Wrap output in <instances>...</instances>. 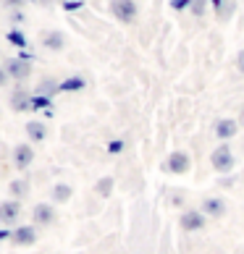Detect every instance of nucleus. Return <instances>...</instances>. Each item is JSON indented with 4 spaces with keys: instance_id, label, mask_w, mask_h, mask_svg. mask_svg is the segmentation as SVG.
<instances>
[{
    "instance_id": "nucleus-1",
    "label": "nucleus",
    "mask_w": 244,
    "mask_h": 254,
    "mask_svg": "<svg viewBox=\"0 0 244 254\" xmlns=\"http://www.w3.org/2000/svg\"><path fill=\"white\" fill-rule=\"evenodd\" d=\"M210 163H213V168H215L218 173H231V171H234V165H237V160H234L231 147L223 142L221 147H215V149H213Z\"/></svg>"
},
{
    "instance_id": "nucleus-2",
    "label": "nucleus",
    "mask_w": 244,
    "mask_h": 254,
    "mask_svg": "<svg viewBox=\"0 0 244 254\" xmlns=\"http://www.w3.org/2000/svg\"><path fill=\"white\" fill-rule=\"evenodd\" d=\"M163 168H165L168 173H173V176H181V173L189 171V155L181 152V149H176V152L168 155V160L163 163Z\"/></svg>"
},
{
    "instance_id": "nucleus-3",
    "label": "nucleus",
    "mask_w": 244,
    "mask_h": 254,
    "mask_svg": "<svg viewBox=\"0 0 244 254\" xmlns=\"http://www.w3.org/2000/svg\"><path fill=\"white\" fill-rule=\"evenodd\" d=\"M110 11H113V16L118 18V21H134V16H137V5H134V0H113L110 3Z\"/></svg>"
},
{
    "instance_id": "nucleus-4",
    "label": "nucleus",
    "mask_w": 244,
    "mask_h": 254,
    "mask_svg": "<svg viewBox=\"0 0 244 254\" xmlns=\"http://www.w3.org/2000/svg\"><path fill=\"white\" fill-rule=\"evenodd\" d=\"M34 163V149L32 144H16L13 147V168H18V171H26Z\"/></svg>"
},
{
    "instance_id": "nucleus-5",
    "label": "nucleus",
    "mask_w": 244,
    "mask_h": 254,
    "mask_svg": "<svg viewBox=\"0 0 244 254\" xmlns=\"http://www.w3.org/2000/svg\"><path fill=\"white\" fill-rule=\"evenodd\" d=\"M18 218H21V202L18 199H8L0 204V223L3 225H13Z\"/></svg>"
},
{
    "instance_id": "nucleus-6",
    "label": "nucleus",
    "mask_w": 244,
    "mask_h": 254,
    "mask_svg": "<svg viewBox=\"0 0 244 254\" xmlns=\"http://www.w3.org/2000/svg\"><path fill=\"white\" fill-rule=\"evenodd\" d=\"M181 228L184 231H189V233H194V231H202L205 228V215H202V210H186V212H181Z\"/></svg>"
},
{
    "instance_id": "nucleus-7",
    "label": "nucleus",
    "mask_w": 244,
    "mask_h": 254,
    "mask_svg": "<svg viewBox=\"0 0 244 254\" xmlns=\"http://www.w3.org/2000/svg\"><path fill=\"white\" fill-rule=\"evenodd\" d=\"M32 220H34V225H50V223H55V207H53V204H48V202L34 204V210H32Z\"/></svg>"
},
{
    "instance_id": "nucleus-8",
    "label": "nucleus",
    "mask_w": 244,
    "mask_h": 254,
    "mask_svg": "<svg viewBox=\"0 0 244 254\" xmlns=\"http://www.w3.org/2000/svg\"><path fill=\"white\" fill-rule=\"evenodd\" d=\"M5 71H8V76H13L16 81H24L26 76L32 73V65L29 61H21V58H11L5 63Z\"/></svg>"
},
{
    "instance_id": "nucleus-9",
    "label": "nucleus",
    "mask_w": 244,
    "mask_h": 254,
    "mask_svg": "<svg viewBox=\"0 0 244 254\" xmlns=\"http://www.w3.org/2000/svg\"><path fill=\"white\" fill-rule=\"evenodd\" d=\"M11 241L16 244V247H29V244H34V241H37L34 225H18V228H13Z\"/></svg>"
},
{
    "instance_id": "nucleus-10",
    "label": "nucleus",
    "mask_w": 244,
    "mask_h": 254,
    "mask_svg": "<svg viewBox=\"0 0 244 254\" xmlns=\"http://www.w3.org/2000/svg\"><path fill=\"white\" fill-rule=\"evenodd\" d=\"M11 108H13V113H26V110H32V95H29V92H26L24 87L13 89V95H11Z\"/></svg>"
},
{
    "instance_id": "nucleus-11",
    "label": "nucleus",
    "mask_w": 244,
    "mask_h": 254,
    "mask_svg": "<svg viewBox=\"0 0 244 254\" xmlns=\"http://www.w3.org/2000/svg\"><path fill=\"white\" fill-rule=\"evenodd\" d=\"M202 215L205 218H221V215H226V202L221 196H208L202 202Z\"/></svg>"
},
{
    "instance_id": "nucleus-12",
    "label": "nucleus",
    "mask_w": 244,
    "mask_h": 254,
    "mask_svg": "<svg viewBox=\"0 0 244 254\" xmlns=\"http://www.w3.org/2000/svg\"><path fill=\"white\" fill-rule=\"evenodd\" d=\"M237 131H239V124H237V121H231V118H223V121L215 124V136H218L221 142L234 139V136H237Z\"/></svg>"
},
{
    "instance_id": "nucleus-13",
    "label": "nucleus",
    "mask_w": 244,
    "mask_h": 254,
    "mask_svg": "<svg viewBox=\"0 0 244 254\" xmlns=\"http://www.w3.org/2000/svg\"><path fill=\"white\" fill-rule=\"evenodd\" d=\"M24 131H26V136L32 139V142H42L45 136H48V126H45V121H29V124L24 126Z\"/></svg>"
},
{
    "instance_id": "nucleus-14",
    "label": "nucleus",
    "mask_w": 244,
    "mask_h": 254,
    "mask_svg": "<svg viewBox=\"0 0 244 254\" xmlns=\"http://www.w3.org/2000/svg\"><path fill=\"white\" fill-rule=\"evenodd\" d=\"M50 196H53L55 204L69 202V199H71V186H69V184H55L53 189H50Z\"/></svg>"
},
{
    "instance_id": "nucleus-15",
    "label": "nucleus",
    "mask_w": 244,
    "mask_h": 254,
    "mask_svg": "<svg viewBox=\"0 0 244 254\" xmlns=\"http://www.w3.org/2000/svg\"><path fill=\"white\" fill-rule=\"evenodd\" d=\"M113 186H116V181H113V178H110V176H102L100 181L95 184V194L105 199V196H110V194H113Z\"/></svg>"
},
{
    "instance_id": "nucleus-16",
    "label": "nucleus",
    "mask_w": 244,
    "mask_h": 254,
    "mask_svg": "<svg viewBox=\"0 0 244 254\" xmlns=\"http://www.w3.org/2000/svg\"><path fill=\"white\" fill-rule=\"evenodd\" d=\"M8 189H11L13 199H24V196L29 194V181H26V178H16V181L8 186Z\"/></svg>"
},
{
    "instance_id": "nucleus-17",
    "label": "nucleus",
    "mask_w": 244,
    "mask_h": 254,
    "mask_svg": "<svg viewBox=\"0 0 244 254\" xmlns=\"http://www.w3.org/2000/svg\"><path fill=\"white\" fill-rule=\"evenodd\" d=\"M84 81L81 76H71V79H66V81H61L58 84V92H79V89H84Z\"/></svg>"
},
{
    "instance_id": "nucleus-18",
    "label": "nucleus",
    "mask_w": 244,
    "mask_h": 254,
    "mask_svg": "<svg viewBox=\"0 0 244 254\" xmlns=\"http://www.w3.org/2000/svg\"><path fill=\"white\" fill-rule=\"evenodd\" d=\"M42 42H45V48H50V50H63V45H66V40H63L61 32H48Z\"/></svg>"
},
{
    "instance_id": "nucleus-19",
    "label": "nucleus",
    "mask_w": 244,
    "mask_h": 254,
    "mask_svg": "<svg viewBox=\"0 0 244 254\" xmlns=\"http://www.w3.org/2000/svg\"><path fill=\"white\" fill-rule=\"evenodd\" d=\"M55 92H58V84H55V79H42L34 95H45V97H50V95H55Z\"/></svg>"
},
{
    "instance_id": "nucleus-20",
    "label": "nucleus",
    "mask_w": 244,
    "mask_h": 254,
    "mask_svg": "<svg viewBox=\"0 0 244 254\" xmlns=\"http://www.w3.org/2000/svg\"><path fill=\"white\" fill-rule=\"evenodd\" d=\"M32 110H50V97L32 95Z\"/></svg>"
},
{
    "instance_id": "nucleus-21",
    "label": "nucleus",
    "mask_w": 244,
    "mask_h": 254,
    "mask_svg": "<svg viewBox=\"0 0 244 254\" xmlns=\"http://www.w3.org/2000/svg\"><path fill=\"white\" fill-rule=\"evenodd\" d=\"M8 42L11 45H16V48H26V40H24V34L21 32H8Z\"/></svg>"
},
{
    "instance_id": "nucleus-22",
    "label": "nucleus",
    "mask_w": 244,
    "mask_h": 254,
    "mask_svg": "<svg viewBox=\"0 0 244 254\" xmlns=\"http://www.w3.org/2000/svg\"><path fill=\"white\" fill-rule=\"evenodd\" d=\"M108 152L110 155H121V152H124V142H121V139H113V142L108 144Z\"/></svg>"
},
{
    "instance_id": "nucleus-23",
    "label": "nucleus",
    "mask_w": 244,
    "mask_h": 254,
    "mask_svg": "<svg viewBox=\"0 0 244 254\" xmlns=\"http://www.w3.org/2000/svg\"><path fill=\"white\" fill-rule=\"evenodd\" d=\"M192 11H194L197 16H202V13H205V0H192Z\"/></svg>"
},
{
    "instance_id": "nucleus-24",
    "label": "nucleus",
    "mask_w": 244,
    "mask_h": 254,
    "mask_svg": "<svg viewBox=\"0 0 244 254\" xmlns=\"http://www.w3.org/2000/svg\"><path fill=\"white\" fill-rule=\"evenodd\" d=\"M171 5L176 8V11H184V8L192 5V0H171Z\"/></svg>"
},
{
    "instance_id": "nucleus-25",
    "label": "nucleus",
    "mask_w": 244,
    "mask_h": 254,
    "mask_svg": "<svg viewBox=\"0 0 244 254\" xmlns=\"http://www.w3.org/2000/svg\"><path fill=\"white\" fill-rule=\"evenodd\" d=\"M231 184H234V178H229V176H226V178H221V181H218V186H221V189H229Z\"/></svg>"
},
{
    "instance_id": "nucleus-26",
    "label": "nucleus",
    "mask_w": 244,
    "mask_h": 254,
    "mask_svg": "<svg viewBox=\"0 0 244 254\" xmlns=\"http://www.w3.org/2000/svg\"><path fill=\"white\" fill-rule=\"evenodd\" d=\"M8 81V71H5V65H0V87Z\"/></svg>"
},
{
    "instance_id": "nucleus-27",
    "label": "nucleus",
    "mask_w": 244,
    "mask_h": 254,
    "mask_svg": "<svg viewBox=\"0 0 244 254\" xmlns=\"http://www.w3.org/2000/svg\"><path fill=\"white\" fill-rule=\"evenodd\" d=\"M66 11H77V8H81V3H63Z\"/></svg>"
},
{
    "instance_id": "nucleus-28",
    "label": "nucleus",
    "mask_w": 244,
    "mask_h": 254,
    "mask_svg": "<svg viewBox=\"0 0 244 254\" xmlns=\"http://www.w3.org/2000/svg\"><path fill=\"white\" fill-rule=\"evenodd\" d=\"M3 239H11V231H8V228H0V241H3Z\"/></svg>"
},
{
    "instance_id": "nucleus-29",
    "label": "nucleus",
    "mask_w": 244,
    "mask_h": 254,
    "mask_svg": "<svg viewBox=\"0 0 244 254\" xmlns=\"http://www.w3.org/2000/svg\"><path fill=\"white\" fill-rule=\"evenodd\" d=\"M239 71H242V73H244V50H242V53H239Z\"/></svg>"
},
{
    "instance_id": "nucleus-30",
    "label": "nucleus",
    "mask_w": 244,
    "mask_h": 254,
    "mask_svg": "<svg viewBox=\"0 0 244 254\" xmlns=\"http://www.w3.org/2000/svg\"><path fill=\"white\" fill-rule=\"evenodd\" d=\"M213 5H215V8H218V11H221V8H223V0H213Z\"/></svg>"
},
{
    "instance_id": "nucleus-31",
    "label": "nucleus",
    "mask_w": 244,
    "mask_h": 254,
    "mask_svg": "<svg viewBox=\"0 0 244 254\" xmlns=\"http://www.w3.org/2000/svg\"><path fill=\"white\" fill-rule=\"evenodd\" d=\"M8 5H21V0H5Z\"/></svg>"
},
{
    "instance_id": "nucleus-32",
    "label": "nucleus",
    "mask_w": 244,
    "mask_h": 254,
    "mask_svg": "<svg viewBox=\"0 0 244 254\" xmlns=\"http://www.w3.org/2000/svg\"><path fill=\"white\" fill-rule=\"evenodd\" d=\"M242 152H244V144H242Z\"/></svg>"
},
{
    "instance_id": "nucleus-33",
    "label": "nucleus",
    "mask_w": 244,
    "mask_h": 254,
    "mask_svg": "<svg viewBox=\"0 0 244 254\" xmlns=\"http://www.w3.org/2000/svg\"><path fill=\"white\" fill-rule=\"evenodd\" d=\"M242 121H244V113H242Z\"/></svg>"
}]
</instances>
